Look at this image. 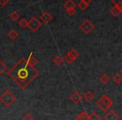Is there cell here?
<instances>
[{
	"mask_svg": "<svg viewBox=\"0 0 122 120\" xmlns=\"http://www.w3.org/2000/svg\"><path fill=\"white\" fill-rule=\"evenodd\" d=\"M39 74L37 69L29 66L25 58H21L8 71V76L23 90L25 89Z\"/></svg>",
	"mask_w": 122,
	"mask_h": 120,
	"instance_id": "6da1fadb",
	"label": "cell"
},
{
	"mask_svg": "<svg viewBox=\"0 0 122 120\" xmlns=\"http://www.w3.org/2000/svg\"><path fill=\"white\" fill-rule=\"evenodd\" d=\"M16 97L12 92L9 89L6 90L4 93H2V95L0 96V102L3 103L5 107L9 108L14 103V102L16 101Z\"/></svg>",
	"mask_w": 122,
	"mask_h": 120,
	"instance_id": "7a4b0ae2",
	"label": "cell"
},
{
	"mask_svg": "<svg viewBox=\"0 0 122 120\" xmlns=\"http://www.w3.org/2000/svg\"><path fill=\"white\" fill-rule=\"evenodd\" d=\"M114 102L111 98L107 95H103L100 98V99L96 102V106L100 108L101 111L107 112V110L110 109V107L113 105Z\"/></svg>",
	"mask_w": 122,
	"mask_h": 120,
	"instance_id": "3957f363",
	"label": "cell"
},
{
	"mask_svg": "<svg viewBox=\"0 0 122 120\" xmlns=\"http://www.w3.org/2000/svg\"><path fill=\"white\" fill-rule=\"evenodd\" d=\"M95 29V25L88 19H85L83 21L81 24L80 25V29L85 34H89L92 32Z\"/></svg>",
	"mask_w": 122,
	"mask_h": 120,
	"instance_id": "277c9868",
	"label": "cell"
},
{
	"mask_svg": "<svg viewBox=\"0 0 122 120\" xmlns=\"http://www.w3.org/2000/svg\"><path fill=\"white\" fill-rule=\"evenodd\" d=\"M41 25H42V24H41L40 21H39L37 18L33 17L32 19L29 21V25H28V27L29 28V29H30L33 33H35V32H37L38 29L41 27Z\"/></svg>",
	"mask_w": 122,
	"mask_h": 120,
	"instance_id": "5b68a950",
	"label": "cell"
},
{
	"mask_svg": "<svg viewBox=\"0 0 122 120\" xmlns=\"http://www.w3.org/2000/svg\"><path fill=\"white\" fill-rule=\"evenodd\" d=\"M104 119L105 120H119L120 119V116L119 114L115 111V110L111 109L110 111L106 112V113L104 116Z\"/></svg>",
	"mask_w": 122,
	"mask_h": 120,
	"instance_id": "8992f818",
	"label": "cell"
},
{
	"mask_svg": "<svg viewBox=\"0 0 122 120\" xmlns=\"http://www.w3.org/2000/svg\"><path fill=\"white\" fill-rule=\"evenodd\" d=\"M82 99H83V97H82L81 95H80V93H78V92L73 93L70 98V100L73 103H75V104H80V103H81Z\"/></svg>",
	"mask_w": 122,
	"mask_h": 120,
	"instance_id": "52a82bcc",
	"label": "cell"
},
{
	"mask_svg": "<svg viewBox=\"0 0 122 120\" xmlns=\"http://www.w3.org/2000/svg\"><path fill=\"white\" fill-rule=\"evenodd\" d=\"M39 19H40L41 22L44 23V24H48L49 23H50L51 20L53 19V16L50 14V13L46 11V12L43 13L42 15L39 18Z\"/></svg>",
	"mask_w": 122,
	"mask_h": 120,
	"instance_id": "ba28073f",
	"label": "cell"
},
{
	"mask_svg": "<svg viewBox=\"0 0 122 120\" xmlns=\"http://www.w3.org/2000/svg\"><path fill=\"white\" fill-rule=\"evenodd\" d=\"M84 99L86 102H88V103H91L95 99V93L92 91H90V90H89L84 94Z\"/></svg>",
	"mask_w": 122,
	"mask_h": 120,
	"instance_id": "9c48e42d",
	"label": "cell"
},
{
	"mask_svg": "<svg viewBox=\"0 0 122 120\" xmlns=\"http://www.w3.org/2000/svg\"><path fill=\"white\" fill-rule=\"evenodd\" d=\"M27 61H28V63H29V66L33 67V68H34V66H35V65L38 63L37 58H34V54H33V53H30V54H29V58H27Z\"/></svg>",
	"mask_w": 122,
	"mask_h": 120,
	"instance_id": "30bf717a",
	"label": "cell"
},
{
	"mask_svg": "<svg viewBox=\"0 0 122 120\" xmlns=\"http://www.w3.org/2000/svg\"><path fill=\"white\" fill-rule=\"evenodd\" d=\"M99 80H100L103 84H107V83H109V82L111 80V78H110L107 73H103V74L99 78Z\"/></svg>",
	"mask_w": 122,
	"mask_h": 120,
	"instance_id": "8fae6325",
	"label": "cell"
},
{
	"mask_svg": "<svg viewBox=\"0 0 122 120\" xmlns=\"http://www.w3.org/2000/svg\"><path fill=\"white\" fill-rule=\"evenodd\" d=\"M75 120H90L89 115L87 114V113L85 111H82L77 115L76 118Z\"/></svg>",
	"mask_w": 122,
	"mask_h": 120,
	"instance_id": "7c38bea8",
	"label": "cell"
},
{
	"mask_svg": "<svg viewBox=\"0 0 122 120\" xmlns=\"http://www.w3.org/2000/svg\"><path fill=\"white\" fill-rule=\"evenodd\" d=\"M122 13V11L120 10V9H119L117 6H114V7H112L111 9H110V14H112V15L114 16V17L117 18L120 16V14Z\"/></svg>",
	"mask_w": 122,
	"mask_h": 120,
	"instance_id": "4fadbf2b",
	"label": "cell"
},
{
	"mask_svg": "<svg viewBox=\"0 0 122 120\" xmlns=\"http://www.w3.org/2000/svg\"><path fill=\"white\" fill-rule=\"evenodd\" d=\"M65 9H75L76 8V4L74 2L73 0H67L66 2L64 4Z\"/></svg>",
	"mask_w": 122,
	"mask_h": 120,
	"instance_id": "5bb4252c",
	"label": "cell"
},
{
	"mask_svg": "<svg viewBox=\"0 0 122 120\" xmlns=\"http://www.w3.org/2000/svg\"><path fill=\"white\" fill-rule=\"evenodd\" d=\"M64 61H65L64 58H62L61 56H59V55H56L55 57L54 58V59H53V62H54V63L55 65H57V66L61 65L62 63H64Z\"/></svg>",
	"mask_w": 122,
	"mask_h": 120,
	"instance_id": "9a60e30c",
	"label": "cell"
},
{
	"mask_svg": "<svg viewBox=\"0 0 122 120\" xmlns=\"http://www.w3.org/2000/svg\"><path fill=\"white\" fill-rule=\"evenodd\" d=\"M68 54L72 58L74 59V60H75L76 58H78L79 56H80V53H79L78 51H77L75 48H72L70 49V51H69Z\"/></svg>",
	"mask_w": 122,
	"mask_h": 120,
	"instance_id": "2e32d148",
	"label": "cell"
},
{
	"mask_svg": "<svg viewBox=\"0 0 122 120\" xmlns=\"http://www.w3.org/2000/svg\"><path fill=\"white\" fill-rule=\"evenodd\" d=\"M8 36H9V38L14 40V39H16L18 37H19V33H18L16 30H14V29H11V30L9 32V34H8Z\"/></svg>",
	"mask_w": 122,
	"mask_h": 120,
	"instance_id": "e0dca14e",
	"label": "cell"
},
{
	"mask_svg": "<svg viewBox=\"0 0 122 120\" xmlns=\"http://www.w3.org/2000/svg\"><path fill=\"white\" fill-rule=\"evenodd\" d=\"M78 7H79V9H80V10L85 11V10H86L87 8L89 7V4H87L86 2H85L84 0H80V3L78 4Z\"/></svg>",
	"mask_w": 122,
	"mask_h": 120,
	"instance_id": "ac0fdd59",
	"label": "cell"
},
{
	"mask_svg": "<svg viewBox=\"0 0 122 120\" xmlns=\"http://www.w3.org/2000/svg\"><path fill=\"white\" fill-rule=\"evenodd\" d=\"M112 79H113V81L115 82V83H117V84L120 83L122 82V75L120 74V73H115L113 78H112Z\"/></svg>",
	"mask_w": 122,
	"mask_h": 120,
	"instance_id": "d6986e66",
	"label": "cell"
},
{
	"mask_svg": "<svg viewBox=\"0 0 122 120\" xmlns=\"http://www.w3.org/2000/svg\"><path fill=\"white\" fill-rule=\"evenodd\" d=\"M19 17H20V15H19V12H17V11L11 13L10 15H9V19H10L12 21H17V20H19Z\"/></svg>",
	"mask_w": 122,
	"mask_h": 120,
	"instance_id": "ffe728a7",
	"label": "cell"
},
{
	"mask_svg": "<svg viewBox=\"0 0 122 120\" xmlns=\"http://www.w3.org/2000/svg\"><path fill=\"white\" fill-rule=\"evenodd\" d=\"M28 25H29V21H28L26 19H22L19 22V26L20 28H22V29H25V28H27Z\"/></svg>",
	"mask_w": 122,
	"mask_h": 120,
	"instance_id": "44dd1931",
	"label": "cell"
},
{
	"mask_svg": "<svg viewBox=\"0 0 122 120\" xmlns=\"http://www.w3.org/2000/svg\"><path fill=\"white\" fill-rule=\"evenodd\" d=\"M7 65L4 63L3 60H0V74H3L7 71Z\"/></svg>",
	"mask_w": 122,
	"mask_h": 120,
	"instance_id": "7402d4cb",
	"label": "cell"
},
{
	"mask_svg": "<svg viewBox=\"0 0 122 120\" xmlns=\"http://www.w3.org/2000/svg\"><path fill=\"white\" fill-rule=\"evenodd\" d=\"M89 118H90V120H102L101 118L95 112H93L92 113H90L89 115Z\"/></svg>",
	"mask_w": 122,
	"mask_h": 120,
	"instance_id": "603a6c76",
	"label": "cell"
},
{
	"mask_svg": "<svg viewBox=\"0 0 122 120\" xmlns=\"http://www.w3.org/2000/svg\"><path fill=\"white\" fill-rule=\"evenodd\" d=\"M64 59H65V61L66 62V63H68V64H71V63H74V61H75V60H74V59L70 57V56L69 55L68 53H67L66 55L65 56Z\"/></svg>",
	"mask_w": 122,
	"mask_h": 120,
	"instance_id": "cb8c5ba5",
	"label": "cell"
},
{
	"mask_svg": "<svg viewBox=\"0 0 122 120\" xmlns=\"http://www.w3.org/2000/svg\"><path fill=\"white\" fill-rule=\"evenodd\" d=\"M23 120H34L33 115H31L30 113H26L23 118Z\"/></svg>",
	"mask_w": 122,
	"mask_h": 120,
	"instance_id": "d4e9b609",
	"label": "cell"
},
{
	"mask_svg": "<svg viewBox=\"0 0 122 120\" xmlns=\"http://www.w3.org/2000/svg\"><path fill=\"white\" fill-rule=\"evenodd\" d=\"M66 13L70 16H73V15H75V14L76 13V10H75V9H66Z\"/></svg>",
	"mask_w": 122,
	"mask_h": 120,
	"instance_id": "484cf974",
	"label": "cell"
},
{
	"mask_svg": "<svg viewBox=\"0 0 122 120\" xmlns=\"http://www.w3.org/2000/svg\"><path fill=\"white\" fill-rule=\"evenodd\" d=\"M9 3V0H0V6L5 7Z\"/></svg>",
	"mask_w": 122,
	"mask_h": 120,
	"instance_id": "4316f807",
	"label": "cell"
},
{
	"mask_svg": "<svg viewBox=\"0 0 122 120\" xmlns=\"http://www.w3.org/2000/svg\"><path fill=\"white\" fill-rule=\"evenodd\" d=\"M110 1H111L115 5H120V4H122V0H110Z\"/></svg>",
	"mask_w": 122,
	"mask_h": 120,
	"instance_id": "83f0119b",
	"label": "cell"
},
{
	"mask_svg": "<svg viewBox=\"0 0 122 120\" xmlns=\"http://www.w3.org/2000/svg\"><path fill=\"white\" fill-rule=\"evenodd\" d=\"M84 1H85V2H86L87 4H90V3L91 2L92 0H84Z\"/></svg>",
	"mask_w": 122,
	"mask_h": 120,
	"instance_id": "f1b7e54d",
	"label": "cell"
}]
</instances>
